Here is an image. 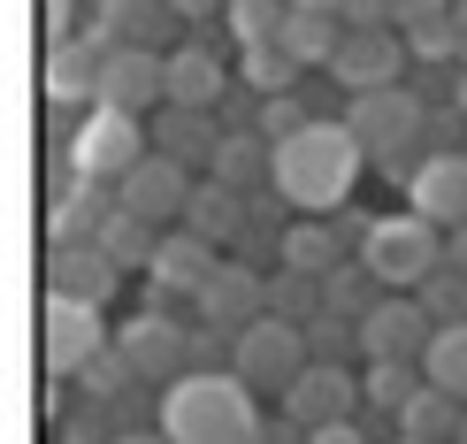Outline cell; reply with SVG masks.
Masks as SVG:
<instances>
[{"instance_id":"obj_1","label":"cell","mask_w":467,"mask_h":444,"mask_svg":"<svg viewBox=\"0 0 467 444\" xmlns=\"http://www.w3.org/2000/svg\"><path fill=\"white\" fill-rule=\"evenodd\" d=\"M360 169H368V146L353 139V123H306V130H291V139H276V191L299 215H337L345 200H353V184H360Z\"/></svg>"},{"instance_id":"obj_2","label":"cell","mask_w":467,"mask_h":444,"mask_svg":"<svg viewBox=\"0 0 467 444\" xmlns=\"http://www.w3.org/2000/svg\"><path fill=\"white\" fill-rule=\"evenodd\" d=\"M161 429L169 444H261V407L238 368H192L161 383Z\"/></svg>"},{"instance_id":"obj_3","label":"cell","mask_w":467,"mask_h":444,"mask_svg":"<svg viewBox=\"0 0 467 444\" xmlns=\"http://www.w3.org/2000/svg\"><path fill=\"white\" fill-rule=\"evenodd\" d=\"M345 123H353V139L368 146V161H376L383 177L414 184L421 153H430V100H421V92H406V85H383V92H353Z\"/></svg>"},{"instance_id":"obj_4","label":"cell","mask_w":467,"mask_h":444,"mask_svg":"<svg viewBox=\"0 0 467 444\" xmlns=\"http://www.w3.org/2000/svg\"><path fill=\"white\" fill-rule=\"evenodd\" d=\"M360 261L376 268V284L383 292H421V284L437 276V261H444V230L430 215H376L368 222V238H360Z\"/></svg>"},{"instance_id":"obj_5","label":"cell","mask_w":467,"mask_h":444,"mask_svg":"<svg viewBox=\"0 0 467 444\" xmlns=\"http://www.w3.org/2000/svg\"><path fill=\"white\" fill-rule=\"evenodd\" d=\"M315 360V345H306V322H284V315H261L245 322L238 337H230V368H238L253 391H291L299 383V368Z\"/></svg>"},{"instance_id":"obj_6","label":"cell","mask_w":467,"mask_h":444,"mask_svg":"<svg viewBox=\"0 0 467 444\" xmlns=\"http://www.w3.org/2000/svg\"><path fill=\"white\" fill-rule=\"evenodd\" d=\"M139 161H146V115L92 108L85 130L69 139V169H77V177H92V184H123Z\"/></svg>"},{"instance_id":"obj_7","label":"cell","mask_w":467,"mask_h":444,"mask_svg":"<svg viewBox=\"0 0 467 444\" xmlns=\"http://www.w3.org/2000/svg\"><path fill=\"white\" fill-rule=\"evenodd\" d=\"M115 353L130 360V376H139V383L192 376V330H184L177 315H161V306H139V315L115 330Z\"/></svg>"},{"instance_id":"obj_8","label":"cell","mask_w":467,"mask_h":444,"mask_svg":"<svg viewBox=\"0 0 467 444\" xmlns=\"http://www.w3.org/2000/svg\"><path fill=\"white\" fill-rule=\"evenodd\" d=\"M92 108H123V115L169 108V54L161 46H108L100 54V100Z\"/></svg>"},{"instance_id":"obj_9","label":"cell","mask_w":467,"mask_h":444,"mask_svg":"<svg viewBox=\"0 0 467 444\" xmlns=\"http://www.w3.org/2000/svg\"><path fill=\"white\" fill-rule=\"evenodd\" d=\"M437 337V315L421 306V292H383L360 315V353L368 360H421Z\"/></svg>"},{"instance_id":"obj_10","label":"cell","mask_w":467,"mask_h":444,"mask_svg":"<svg viewBox=\"0 0 467 444\" xmlns=\"http://www.w3.org/2000/svg\"><path fill=\"white\" fill-rule=\"evenodd\" d=\"M108 322L92 299H69V292H47V376H85L92 360L108 353Z\"/></svg>"},{"instance_id":"obj_11","label":"cell","mask_w":467,"mask_h":444,"mask_svg":"<svg viewBox=\"0 0 467 444\" xmlns=\"http://www.w3.org/2000/svg\"><path fill=\"white\" fill-rule=\"evenodd\" d=\"M368 407V391H360V376L345 368V360H306L299 383L284 391V414L299 421V429H329V421H353Z\"/></svg>"},{"instance_id":"obj_12","label":"cell","mask_w":467,"mask_h":444,"mask_svg":"<svg viewBox=\"0 0 467 444\" xmlns=\"http://www.w3.org/2000/svg\"><path fill=\"white\" fill-rule=\"evenodd\" d=\"M192 306H200L207 330H230V337H238L245 322H261V315H268V268H253V261H238V253H223V268L200 284V299H192Z\"/></svg>"},{"instance_id":"obj_13","label":"cell","mask_w":467,"mask_h":444,"mask_svg":"<svg viewBox=\"0 0 467 444\" xmlns=\"http://www.w3.org/2000/svg\"><path fill=\"white\" fill-rule=\"evenodd\" d=\"M223 268V245L215 238H200V230H161V245H153V261H146V276H153V299L146 306H161V299H200V284Z\"/></svg>"},{"instance_id":"obj_14","label":"cell","mask_w":467,"mask_h":444,"mask_svg":"<svg viewBox=\"0 0 467 444\" xmlns=\"http://www.w3.org/2000/svg\"><path fill=\"white\" fill-rule=\"evenodd\" d=\"M115 200H123L139 222H153V230H177L184 207H192V169L169 161V153H146V161L115 184Z\"/></svg>"},{"instance_id":"obj_15","label":"cell","mask_w":467,"mask_h":444,"mask_svg":"<svg viewBox=\"0 0 467 444\" xmlns=\"http://www.w3.org/2000/svg\"><path fill=\"white\" fill-rule=\"evenodd\" d=\"M406 38L399 24H376V31H345V46H337V62H329V77H337L345 92H383V85H399L406 77Z\"/></svg>"},{"instance_id":"obj_16","label":"cell","mask_w":467,"mask_h":444,"mask_svg":"<svg viewBox=\"0 0 467 444\" xmlns=\"http://www.w3.org/2000/svg\"><path fill=\"white\" fill-rule=\"evenodd\" d=\"M406 207L430 215L437 230H467V153H421L414 184H406Z\"/></svg>"},{"instance_id":"obj_17","label":"cell","mask_w":467,"mask_h":444,"mask_svg":"<svg viewBox=\"0 0 467 444\" xmlns=\"http://www.w3.org/2000/svg\"><path fill=\"white\" fill-rule=\"evenodd\" d=\"M115 46V38L92 24L85 38H54L47 54V100L54 108H77V100H100V54Z\"/></svg>"},{"instance_id":"obj_18","label":"cell","mask_w":467,"mask_h":444,"mask_svg":"<svg viewBox=\"0 0 467 444\" xmlns=\"http://www.w3.org/2000/svg\"><path fill=\"white\" fill-rule=\"evenodd\" d=\"M115 284H123V268L108 261V245H100V238H85V245H54V253H47V292H69V299L108 306Z\"/></svg>"},{"instance_id":"obj_19","label":"cell","mask_w":467,"mask_h":444,"mask_svg":"<svg viewBox=\"0 0 467 444\" xmlns=\"http://www.w3.org/2000/svg\"><path fill=\"white\" fill-rule=\"evenodd\" d=\"M230 92V69L207 54V38H184L177 54H169V108H207L215 115Z\"/></svg>"},{"instance_id":"obj_20","label":"cell","mask_w":467,"mask_h":444,"mask_svg":"<svg viewBox=\"0 0 467 444\" xmlns=\"http://www.w3.org/2000/svg\"><path fill=\"white\" fill-rule=\"evenodd\" d=\"M345 15L337 8H299V0H284V24H276V46L284 54H299L306 69L315 62H337V46H345Z\"/></svg>"},{"instance_id":"obj_21","label":"cell","mask_w":467,"mask_h":444,"mask_svg":"<svg viewBox=\"0 0 467 444\" xmlns=\"http://www.w3.org/2000/svg\"><path fill=\"white\" fill-rule=\"evenodd\" d=\"M253 215V191L238 184H223V177H207V184H192V207H184V230H200V238H215L223 253L238 245V230Z\"/></svg>"},{"instance_id":"obj_22","label":"cell","mask_w":467,"mask_h":444,"mask_svg":"<svg viewBox=\"0 0 467 444\" xmlns=\"http://www.w3.org/2000/svg\"><path fill=\"white\" fill-rule=\"evenodd\" d=\"M92 24H100L115 46H161L184 15L169 8V0H92Z\"/></svg>"},{"instance_id":"obj_23","label":"cell","mask_w":467,"mask_h":444,"mask_svg":"<svg viewBox=\"0 0 467 444\" xmlns=\"http://www.w3.org/2000/svg\"><path fill=\"white\" fill-rule=\"evenodd\" d=\"M223 146V123L207 108H161L153 115V153H169V161H215Z\"/></svg>"},{"instance_id":"obj_24","label":"cell","mask_w":467,"mask_h":444,"mask_svg":"<svg viewBox=\"0 0 467 444\" xmlns=\"http://www.w3.org/2000/svg\"><path fill=\"white\" fill-rule=\"evenodd\" d=\"M115 215V184H92L77 177V191L54 200V245H77V238H100V222Z\"/></svg>"},{"instance_id":"obj_25","label":"cell","mask_w":467,"mask_h":444,"mask_svg":"<svg viewBox=\"0 0 467 444\" xmlns=\"http://www.w3.org/2000/svg\"><path fill=\"white\" fill-rule=\"evenodd\" d=\"M460 421H467V398L437 391V383H421V391L406 398V414H399V429H391V437H430V444H452V437H460Z\"/></svg>"},{"instance_id":"obj_26","label":"cell","mask_w":467,"mask_h":444,"mask_svg":"<svg viewBox=\"0 0 467 444\" xmlns=\"http://www.w3.org/2000/svg\"><path fill=\"white\" fill-rule=\"evenodd\" d=\"M421 383H430V376H421V360H368V376H360V391H368V407H376V414H406V398H414L421 391Z\"/></svg>"},{"instance_id":"obj_27","label":"cell","mask_w":467,"mask_h":444,"mask_svg":"<svg viewBox=\"0 0 467 444\" xmlns=\"http://www.w3.org/2000/svg\"><path fill=\"white\" fill-rule=\"evenodd\" d=\"M299 69H306L299 54H284L276 38H261V46H245V62H238V85L268 100V92H291V85H299Z\"/></svg>"},{"instance_id":"obj_28","label":"cell","mask_w":467,"mask_h":444,"mask_svg":"<svg viewBox=\"0 0 467 444\" xmlns=\"http://www.w3.org/2000/svg\"><path fill=\"white\" fill-rule=\"evenodd\" d=\"M100 245H108V261H115V268H146V261H153V245H161V230L139 222L123 200H115V215L100 222Z\"/></svg>"},{"instance_id":"obj_29","label":"cell","mask_w":467,"mask_h":444,"mask_svg":"<svg viewBox=\"0 0 467 444\" xmlns=\"http://www.w3.org/2000/svg\"><path fill=\"white\" fill-rule=\"evenodd\" d=\"M421 376H430L437 391L467 398V322H444V330L430 337V353H421Z\"/></svg>"},{"instance_id":"obj_30","label":"cell","mask_w":467,"mask_h":444,"mask_svg":"<svg viewBox=\"0 0 467 444\" xmlns=\"http://www.w3.org/2000/svg\"><path fill=\"white\" fill-rule=\"evenodd\" d=\"M383 299V284H376V268H368V261H345V268H329V276H322V306H329V315H368V306H376Z\"/></svg>"},{"instance_id":"obj_31","label":"cell","mask_w":467,"mask_h":444,"mask_svg":"<svg viewBox=\"0 0 467 444\" xmlns=\"http://www.w3.org/2000/svg\"><path fill=\"white\" fill-rule=\"evenodd\" d=\"M268 315L315 322L322 315V276H306V268H276V276H268Z\"/></svg>"},{"instance_id":"obj_32","label":"cell","mask_w":467,"mask_h":444,"mask_svg":"<svg viewBox=\"0 0 467 444\" xmlns=\"http://www.w3.org/2000/svg\"><path fill=\"white\" fill-rule=\"evenodd\" d=\"M223 24H230L238 46H261V38H276V24H284V0H238V8H223Z\"/></svg>"},{"instance_id":"obj_33","label":"cell","mask_w":467,"mask_h":444,"mask_svg":"<svg viewBox=\"0 0 467 444\" xmlns=\"http://www.w3.org/2000/svg\"><path fill=\"white\" fill-rule=\"evenodd\" d=\"M306 345H315V360H345V353H360V322L322 306V315L306 322Z\"/></svg>"},{"instance_id":"obj_34","label":"cell","mask_w":467,"mask_h":444,"mask_svg":"<svg viewBox=\"0 0 467 444\" xmlns=\"http://www.w3.org/2000/svg\"><path fill=\"white\" fill-rule=\"evenodd\" d=\"M421 306L437 315V330H444V322H467V276H460V268H444V261H437V276L421 284Z\"/></svg>"},{"instance_id":"obj_35","label":"cell","mask_w":467,"mask_h":444,"mask_svg":"<svg viewBox=\"0 0 467 444\" xmlns=\"http://www.w3.org/2000/svg\"><path fill=\"white\" fill-rule=\"evenodd\" d=\"M406 46H414L421 62H452V54H460V24H452V8H444V15H421V24H406Z\"/></svg>"},{"instance_id":"obj_36","label":"cell","mask_w":467,"mask_h":444,"mask_svg":"<svg viewBox=\"0 0 467 444\" xmlns=\"http://www.w3.org/2000/svg\"><path fill=\"white\" fill-rule=\"evenodd\" d=\"M253 123H261L268 139H291V130H306V123H315V115L299 108V92H268V100L253 108Z\"/></svg>"},{"instance_id":"obj_37","label":"cell","mask_w":467,"mask_h":444,"mask_svg":"<svg viewBox=\"0 0 467 444\" xmlns=\"http://www.w3.org/2000/svg\"><path fill=\"white\" fill-rule=\"evenodd\" d=\"M306 444H368L360 421H329V429H306Z\"/></svg>"},{"instance_id":"obj_38","label":"cell","mask_w":467,"mask_h":444,"mask_svg":"<svg viewBox=\"0 0 467 444\" xmlns=\"http://www.w3.org/2000/svg\"><path fill=\"white\" fill-rule=\"evenodd\" d=\"M169 8H177V15H184V24H192V31H200V24H215V15H223V0H169Z\"/></svg>"},{"instance_id":"obj_39","label":"cell","mask_w":467,"mask_h":444,"mask_svg":"<svg viewBox=\"0 0 467 444\" xmlns=\"http://www.w3.org/2000/svg\"><path fill=\"white\" fill-rule=\"evenodd\" d=\"M444 8H452V0H391L399 24H421V15H444Z\"/></svg>"},{"instance_id":"obj_40","label":"cell","mask_w":467,"mask_h":444,"mask_svg":"<svg viewBox=\"0 0 467 444\" xmlns=\"http://www.w3.org/2000/svg\"><path fill=\"white\" fill-rule=\"evenodd\" d=\"M444 268H460V276H467V230H444Z\"/></svg>"},{"instance_id":"obj_41","label":"cell","mask_w":467,"mask_h":444,"mask_svg":"<svg viewBox=\"0 0 467 444\" xmlns=\"http://www.w3.org/2000/svg\"><path fill=\"white\" fill-rule=\"evenodd\" d=\"M115 444H169V429H123Z\"/></svg>"},{"instance_id":"obj_42","label":"cell","mask_w":467,"mask_h":444,"mask_svg":"<svg viewBox=\"0 0 467 444\" xmlns=\"http://www.w3.org/2000/svg\"><path fill=\"white\" fill-rule=\"evenodd\" d=\"M452 24H460V62H467V0H460V8H452Z\"/></svg>"},{"instance_id":"obj_43","label":"cell","mask_w":467,"mask_h":444,"mask_svg":"<svg viewBox=\"0 0 467 444\" xmlns=\"http://www.w3.org/2000/svg\"><path fill=\"white\" fill-rule=\"evenodd\" d=\"M452 100H460V115H467V62H460V85H452Z\"/></svg>"},{"instance_id":"obj_44","label":"cell","mask_w":467,"mask_h":444,"mask_svg":"<svg viewBox=\"0 0 467 444\" xmlns=\"http://www.w3.org/2000/svg\"><path fill=\"white\" fill-rule=\"evenodd\" d=\"M299 8H337V15H345V0H299Z\"/></svg>"},{"instance_id":"obj_45","label":"cell","mask_w":467,"mask_h":444,"mask_svg":"<svg viewBox=\"0 0 467 444\" xmlns=\"http://www.w3.org/2000/svg\"><path fill=\"white\" fill-rule=\"evenodd\" d=\"M391 444H430V437H391Z\"/></svg>"},{"instance_id":"obj_46","label":"cell","mask_w":467,"mask_h":444,"mask_svg":"<svg viewBox=\"0 0 467 444\" xmlns=\"http://www.w3.org/2000/svg\"><path fill=\"white\" fill-rule=\"evenodd\" d=\"M452 444H467V421H460V437H452Z\"/></svg>"},{"instance_id":"obj_47","label":"cell","mask_w":467,"mask_h":444,"mask_svg":"<svg viewBox=\"0 0 467 444\" xmlns=\"http://www.w3.org/2000/svg\"><path fill=\"white\" fill-rule=\"evenodd\" d=\"M223 8H238V0H223Z\"/></svg>"}]
</instances>
